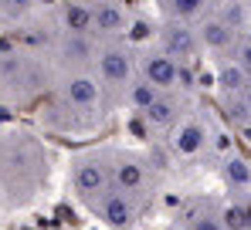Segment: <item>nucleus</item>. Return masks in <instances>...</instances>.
<instances>
[{
    "label": "nucleus",
    "instance_id": "obj_1",
    "mask_svg": "<svg viewBox=\"0 0 251 230\" xmlns=\"http://www.w3.org/2000/svg\"><path fill=\"white\" fill-rule=\"evenodd\" d=\"M51 180V149L38 132L7 125L0 129V207H31Z\"/></svg>",
    "mask_w": 251,
    "mask_h": 230
},
{
    "label": "nucleus",
    "instance_id": "obj_2",
    "mask_svg": "<svg viewBox=\"0 0 251 230\" xmlns=\"http://www.w3.org/2000/svg\"><path fill=\"white\" fill-rule=\"evenodd\" d=\"M54 68L34 44H7L0 47V105L21 109L38 102L51 88Z\"/></svg>",
    "mask_w": 251,
    "mask_h": 230
},
{
    "label": "nucleus",
    "instance_id": "obj_3",
    "mask_svg": "<svg viewBox=\"0 0 251 230\" xmlns=\"http://www.w3.org/2000/svg\"><path fill=\"white\" fill-rule=\"evenodd\" d=\"M92 71L99 75V81H102V92H105V105H109V112H119V109H123L126 88H129L132 78H136V41H132V38L99 41Z\"/></svg>",
    "mask_w": 251,
    "mask_h": 230
},
{
    "label": "nucleus",
    "instance_id": "obj_4",
    "mask_svg": "<svg viewBox=\"0 0 251 230\" xmlns=\"http://www.w3.org/2000/svg\"><path fill=\"white\" fill-rule=\"evenodd\" d=\"M65 176H68V193L88 207L99 193H105L112 186L109 176V146H85L78 153L68 156L65 162Z\"/></svg>",
    "mask_w": 251,
    "mask_h": 230
},
{
    "label": "nucleus",
    "instance_id": "obj_5",
    "mask_svg": "<svg viewBox=\"0 0 251 230\" xmlns=\"http://www.w3.org/2000/svg\"><path fill=\"white\" fill-rule=\"evenodd\" d=\"M109 176H112L116 190L136 193L143 200H153V193H156V162L143 149L109 146Z\"/></svg>",
    "mask_w": 251,
    "mask_h": 230
},
{
    "label": "nucleus",
    "instance_id": "obj_6",
    "mask_svg": "<svg viewBox=\"0 0 251 230\" xmlns=\"http://www.w3.org/2000/svg\"><path fill=\"white\" fill-rule=\"evenodd\" d=\"M190 71L194 68H183L180 61H173L153 38L136 41V75L143 81H150L153 88H160V92H173V88L190 92V81H194Z\"/></svg>",
    "mask_w": 251,
    "mask_h": 230
},
{
    "label": "nucleus",
    "instance_id": "obj_7",
    "mask_svg": "<svg viewBox=\"0 0 251 230\" xmlns=\"http://www.w3.org/2000/svg\"><path fill=\"white\" fill-rule=\"evenodd\" d=\"M146 203H150V200H143V196H136V193L109 186L105 193H99L85 210H88L105 230H136L139 220H143V213H146Z\"/></svg>",
    "mask_w": 251,
    "mask_h": 230
},
{
    "label": "nucleus",
    "instance_id": "obj_8",
    "mask_svg": "<svg viewBox=\"0 0 251 230\" xmlns=\"http://www.w3.org/2000/svg\"><path fill=\"white\" fill-rule=\"evenodd\" d=\"M214 125H210L207 115L190 112L183 115L167 136H163V146H167L170 159H201L210 153V142H214Z\"/></svg>",
    "mask_w": 251,
    "mask_h": 230
},
{
    "label": "nucleus",
    "instance_id": "obj_9",
    "mask_svg": "<svg viewBox=\"0 0 251 230\" xmlns=\"http://www.w3.org/2000/svg\"><path fill=\"white\" fill-rule=\"evenodd\" d=\"M38 122H41L48 132H65V136H88V132H99L105 125L102 115H88L72 109L68 102H61L51 88L41 95V112H38Z\"/></svg>",
    "mask_w": 251,
    "mask_h": 230
},
{
    "label": "nucleus",
    "instance_id": "obj_10",
    "mask_svg": "<svg viewBox=\"0 0 251 230\" xmlns=\"http://www.w3.org/2000/svg\"><path fill=\"white\" fill-rule=\"evenodd\" d=\"M153 41L167 51L173 61H180L183 68H197V61L204 58V47L197 38V27L190 21H170L160 17V24L153 27Z\"/></svg>",
    "mask_w": 251,
    "mask_h": 230
},
{
    "label": "nucleus",
    "instance_id": "obj_11",
    "mask_svg": "<svg viewBox=\"0 0 251 230\" xmlns=\"http://www.w3.org/2000/svg\"><path fill=\"white\" fill-rule=\"evenodd\" d=\"M190 109H194V105H190L187 92H183V88H173V92H160V95L139 112V118H143L146 132H153V136H167L170 129L190 112Z\"/></svg>",
    "mask_w": 251,
    "mask_h": 230
},
{
    "label": "nucleus",
    "instance_id": "obj_12",
    "mask_svg": "<svg viewBox=\"0 0 251 230\" xmlns=\"http://www.w3.org/2000/svg\"><path fill=\"white\" fill-rule=\"evenodd\" d=\"M132 24L136 14L126 0L116 3H92V38L95 41H119L132 38Z\"/></svg>",
    "mask_w": 251,
    "mask_h": 230
},
{
    "label": "nucleus",
    "instance_id": "obj_13",
    "mask_svg": "<svg viewBox=\"0 0 251 230\" xmlns=\"http://www.w3.org/2000/svg\"><path fill=\"white\" fill-rule=\"evenodd\" d=\"M194 27H197V38H201V47H204V58H210V61L234 58V47H238V38L241 34L217 10H210L207 17H201Z\"/></svg>",
    "mask_w": 251,
    "mask_h": 230
},
{
    "label": "nucleus",
    "instance_id": "obj_14",
    "mask_svg": "<svg viewBox=\"0 0 251 230\" xmlns=\"http://www.w3.org/2000/svg\"><path fill=\"white\" fill-rule=\"evenodd\" d=\"M217 176L224 183V193L238 203H251V159L241 156L238 149H231L227 156H221L217 162Z\"/></svg>",
    "mask_w": 251,
    "mask_h": 230
},
{
    "label": "nucleus",
    "instance_id": "obj_15",
    "mask_svg": "<svg viewBox=\"0 0 251 230\" xmlns=\"http://www.w3.org/2000/svg\"><path fill=\"white\" fill-rule=\"evenodd\" d=\"M44 21H48L54 31L92 34V3H88V0H58L51 10H44Z\"/></svg>",
    "mask_w": 251,
    "mask_h": 230
},
{
    "label": "nucleus",
    "instance_id": "obj_16",
    "mask_svg": "<svg viewBox=\"0 0 251 230\" xmlns=\"http://www.w3.org/2000/svg\"><path fill=\"white\" fill-rule=\"evenodd\" d=\"M41 14V0H0V31H31Z\"/></svg>",
    "mask_w": 251,
    "mask_h": 230
},
{
    "label": "nucleus",
    "instance_id": "obj_17",
    "mask_svg": "<svg viewBox=\"0 0 251 230\" xmlns=\"http://www.w3.org/2000/svg\"><path fill=\"white\" fill-rule=\"evenodd\" d=\"M248 85H251V75L234 61V58L214 61V88H217V98L241 95V92H248Z\"/></svg>",
    "mask_w": 251,
    "mask_h": 230
},
{
    "label": "nucleus",
    "instance_id": "obj_18",
    "mask_svg": "<svg viewBox=\"0 0 251 230\" xmlns=\"http://www.w3.org/2000/svg\"><path fill=\"white\" fill-rule=\"evenodd\" d=\"M180 213L190 220V227H194V230H231L227 224H224V217H221L217 200H210V196H197V200H190Z\"/></svg>",
    "mask_w": 251,
    "mask_h": 230
},
{
    "label": "nucleus",
    "instance_id": "obj_19",
    "mask_svg": "<svg viewBox=\"0 0 251 230\" xmlns=\"http://www.w3.org/2000/svg\"><path fill=\"white\" fill-rule=\"evenodd\" d=\"M160 17H170V21H190L197 24L201 17H207L210 10H217L221 0H153Z\"/></svg>",
    "mask_w": 251,
    "mask_h": 230
},
{
    "label": "nucleus",
    "instance_id": "obj_20",
    "mask_svg": "<svg viewBox=\"0 0 251 230\" xmlns=\"http://www.w3.org/2000/svg\"><path fill=\"white\" fill-rule=\"evenodd\" d=\"M217 14H221L238 34H248L251 31V0H221V3H217Z\"/></svg>",
    "mask_w": 251,
    "mask_h": 230
},
{
    "label": "nucleus",
    "instance_id": "obj_21",
    "mask_svg": "<svg viewBox=\"0 0 251 230\" xmlns=\"http://www.w3.org/2000/svg\"><path fill=\"white\" fill-rule=\"evenodd\" d=\"M156 95H160V88H153L150 81H143V78L136 75V78H132V85L126 88V95H123V109H129V112L139 115L153 98H156Z\"/></svg>",
    "mask_w": 251,
    "mask_h": 230
},
{
    "label": "nucleus",
    "instance_id": "obj_22",
    "mask_svg": "<svg viewBox=\"0 0 251 230\" xmlns=\"http://www.w3.org/2000/svg\"><path fill=\"white\" fill-rule=\"evenodd\" d=\"M221 109H224V115H227L231 125H238V129H251V92L231 95V98H221Z\"/></svg>",
    "mask_w": 251,
    "mask_h": 230
},
{
    "label": "nucleus",
    "instance_id": "obj_23",
    "mask_svg": "<svg viewBox=\"0 0 251 230\" xmlns=\"http://www.w3.org/2000/svg\"><path fill=\"white\" fill-rule=\"evenodd\" d=\"M234 61H238V65H241V68H245V71L251 75V31L238 38V47H234Z\"/></svg>",
    "mask_w": 251,
    "mask_h": 230
},
{
    "label": "nucleus",
    "instance_id": "obj_24",
    "mask_svg": "<svg viewBox=\"0 0 251 230\" xmlns=\"http://www.w3.org/2000/svg\"><path fill=\"white\" fill-rule=\"evenodd\" d=\"M170 230H194V227H190V220H187L183 213H176V220L170 224Z\"/></svg>",
    "mask_w": 251,
    "mask_h": 230
},
{
    "label": "nucleus",
    "instance_id": "obj_25",
    "mask_svg": "<svg viewBox=\"0 0 251 230\" xmlns=\"http://www.w3.org/2000/svg\"><path fill=\"white\" fill-rule=\"evenodd\" d=\"M88 3H116V0H88Z\"/></svg>",
    "mask_w": 251,
    "mask_h": 230
},
{
    "label": "nucleus",
    "instance_id": "obj_26",
    "mask_svg": "<svg viewBox=\"0 0 251 230\" xmlns=\"http://www.w3.org/2000/svg\"><path fill=\"white\" fill-rule=\"evenodd\" d=\"M0 230H3V207H0Z\"/></svg>",
    "mask_w": 251,
    "mask_h": 230
},
{
    "label": "nucleus",
    "instance_id": "obj_27",
    "mask_svg": "<svg viewBox=\"0 0 251 230\" xmlns=\"http://www.w3.org/2000/svg\"><path fill=\"white\" fill-rule=\"evenodd\" d=\"M3 213H7V210H3Z\"/></svg>",
    "mask_w": 251,
    "mask_h": 230
}]
</instances>
